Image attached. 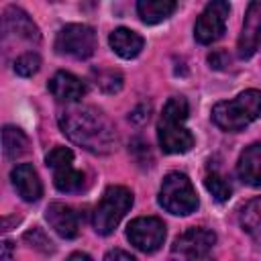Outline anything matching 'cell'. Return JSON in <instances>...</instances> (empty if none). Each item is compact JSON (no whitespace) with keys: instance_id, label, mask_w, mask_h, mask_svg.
<instances>
[{"instance_id":"cell-1","label":"cell","mask_w":261,"mask_h":261,"mask_svg":"<svg viewBox=\"0 0 261 261\" xmlns=\"http://www.w3.org/2000/svg\"><path fill=\"white\" fill-rule=\"evenodd\" d=\"M59 128L71 143L96 155L110 153L116 145V133L112 122L102 110L94 106H67L59 114Z\"/></svg>"},{"instance_id":"cell-2","label":"cell","mask_w":261,"mask_h":261,"mask_svg":"<svg viewBox=\"0 0 261 261\" xmlns=\"http://www.w3.org/2000/svg\"><path fill=\"white\" fill-rule=\"evenodd\" d=\"M188 112H190L188 100L181 96H171L165 102L157 124V139L163 153L179 155L194 147V135L184 126Z\"/></svg>"},{"instance_id":"cell-3","label":"cell","mask_w":261,"mask_h":261,"mask_svg":"<svg viewBox=\"0 0 261 261\" xmlns=\"http://www.w3.org/2000/svg\"><path fill=\"white\" fill-rule=\"evenodd\" d=\"M259 116H261L259 90H245L234 100L218 102L212 108V122L226 133H239Z\"/></svg>"},{"instance_id":"cell-4","label":"cell","mask_w":261,"mask_h":261,"mask_svg":"<svg viewBox=\"0 0 261 261\" xmlns=\"http://www.w3.org/2000/svg\"><path fill=\"white\" fill-rule=\"evenodd\" d=\"M133 206V192L124 186H110L92 214V224L98 234H112L124 214Z\"/></svg>"},{"instance_id":"cell-5","label":"cell","mask_w":261,"mask_h":261,"mask_svg":"<svg viewBox=\"0 0 261 261\" xmlns=\"http://www.w3.org/2000/svg\"><path fill=\"white\" fill-rule=\"evenodd\" d=\"M159 204L171 214L188 216L196 212L200 202H198V196H196V190L190 177L186 173L171 171L163 177V184L159 190Z\"/></svg>"},{"instance_id":"cell-6","label":"cell","mask_w":261,"mask_h":261,"mask_svg":"<svg viewBox=\"0 0 261 261\" xmlns=\"http://www.w3.org/2000/svg\"><path fill=\"white\" fill-rule=\"evenodd\" d=\"M98 45L96 33L88 24H65L55 37V51L73 59H88L94 55Z\"/></svg>"},{"instance_id":"cell-7","label":"cell","mask_w":261,"mask_h":261,"mask_svg":"<svg viewBox=\"0 0 261 261\" xmlns=\"http://www.w3.org/2000/svg\"><path fill=\"white\" fill-rule=\"evenodd\" d=\"M216 243V234L204 226H192L181 232L171 245V261H200Z\"/></svg>"},{"instance_id":"cell-8","label":"cell","mask_w":261,"mask_h":261,"mask_svg":"<svg viewBox=\"0 0 261 261\" xmlns=\"http://www.w3.org/2000/svg\"><path fill=\"white\" fill-rule=\"evenodd\" d=\"M126 239L143 253H155L165 241V224L157 216H139L126 226Z\"/></svg>"},{"instance_id":"cell-9","label":"cell","mask_w":261,"mask_h":261,"mask_svg":"<svg viewBox=\"0 0 261 261\" xmlns=\"http://www.w3.org/2000/svg\"><path fill=\"white\" fill-rule=\"evenodd\" d=\"M228 12H230L228 2H222V0L208 2L206 8L202 10V14L198 16L196 24H194L196 41L202 43V45H210V43L218 41L222 37V33H224Z\"/></svg>"},{"instance_id":"cell-10","label":"cell","mask_w":261,"mask_h":261,"mask_svg":"<svg viewBox=\"0 0 261 261\" xmlns=\"http://www.w3.org/2000/svg\"><path fill=\"white\" fill-rule=\"evenodd\" d=\"M24 41V43H39L41 33L39 27L33 22V18L18 6H8L2 14V43L8 47L12 41Z\"/></svg>"},{"instance_id":"cell-11","label":"cell","mask_w":261,"mask_h":261,"mask_svg":"<svg viewBox=\"0 0 261 261\" xmlns=\"http://www.w3.org/2000/svg\"><path fill=\"white\" fill-rule=\"evenodd\" d=\"M259 39H261V2H251L247 6L245 20H243V27H241V35H239V41H237L239 57L249 59L257 51Z\"/></svg>"},{"instance_id":"cell-12","label":"cell","mask_w":261,"mask_h":261,"mask_svg":"<svg viewBox=\"0 0 261 261\" xmlns=\"http://www.w3.org/2000/svg\"><path fill=\"white\" fill-rule=\"evenodd\" d=\"M45 220L63 239H73L80 232V218L75 210L61 202H51L45 210Z\"/></svg>"},{"instance_id":"cell-13","label":"cell","mask_w":261,"mask_h":261,"mask_svg":"<svg viewBox=\"0 0 261 261\" xmlns=\"http://www.w3.org/2000/svg\"><path fill=\"white\" fill-rule=\"evenodd\" d=\"M10 179H12L16 194L24 202H37L43 196V184L39 179L37 169L31 163H18L10 171Z\"/></svg>"},{"instance_id":"cell-14","label":"cell","mask_w":261,"mask_h":261,"mask_svg":"<svg viewBox=\"0 0 261 261\" xmlns=\"http://www.w3.org/2000/svg\"><path fill=\"white\" fill-rule=\"evenodd\" d=\"M49 92L55 100L71 104V102H77L86 94V84L69 71H57L49 80Z\"/></svg>"},{"instance_id":"cell-15","label":"cell","mask_w":261,"mask_h":261,"mask_svg":"<svg viewBox=\"0 0 261 261\" xmlns=\"http://www.w3.org/2000/svg\"><path fill=\"white\" fill-rule=\"evenodd\" d=\"M237 175L247 186H261V143H253L241 153Z\"/></svg>"},{"instance_id":"cell-16","label":"cell","mask_w":261,"mask_h":261,"mask_svg":"<svg viewBox=\"0 0 261 261\" xmlns=\"http://www.w3.org/2000/svg\"><path fill=\"white\" fill-rule=\"evenodd\" d=\"M108 43H110L112 51H114L116 55H120L122 59H133V57H137V55L143 51V47H145V39H143L139 33H135V31H130V29H124V27L114 29V31L110 33V37H108Z\"/></svg>"},{"instance_id":"cell-17","label":"cell","mask_w":261,"mask_h":261,"mask_svg":"<svg viewBox=\"0 0 261 261\" xmlns=\"http://www.w3.org/2000/svg\"><path fill=\"white\" fill-rule=\"evenodd\" d=\"M177 4L173 0H139L137 2V14L147 24H157L173 14Z\"/></svg>"},{"instance_id":"cell-18","label":"cell","mask_w":261,"mask_h":261,"mask_svg":"<svg viewBox=\"0 0 261 261\" xmlns=\"http://www.w3.org/2000/svg\"><path fill=\"white\" fill-rule=\"evenodd\" d=\"M239 222H241V228H243L255 243H261V196L249 200V202L241 208Z\"/></svg>"},{"instance_id":"cell-19","label":"cell","mask_w":261,"mask_h":261,"mask_svg":"<svg viewBox=\"0 0 261 261\" xmlns=\"http://www.w3.org/2000/svg\"><path fill=\"white\" fill-rule=\"evenodd\" d=\"M2 149L8 159H16L29 151V137L12 124H6L2 128Z\"/></svg>"},{"instance_id":"cell-20","label":"cell","mask_w":261,"mask_h":261,"mask_svg":"<svg viewBox=\"0 0 261 261\" xmlns=\"http://www.w3.org/2000/svg\"><path fill=\"white\" fill-rule=\"evenodd\" d=\"M84 181H86L84 173L77 171V169L73 167V163L63 165V167H59V169H53V184H55V188H57L59 192H63V194L80 192V190L84 188Z\"/></svg>"},{"instance_id":"cell-21","label":"cell","mask_w":261,"mask_h":261,"mask_svg":"<svg viewBox=\"0 0 261 261\" xmlns=\"http://www.w3.org/2000/svg\"><path fill=\"white\" fill-rule=\"evenodd\" d=\"M204 186H206V190L212 194V198H214L216 202H226V200L230 198V194H232L230 184H228L220 173H216V171H212V173L206 175Z\"/></svg>"},{"instance_id":"cell-22","label":"cell","mask_w":261,"mask_h":261,"mask_svg":"<svg viewBox=\"0 0 261 261\" xmlns=\"http://www.w3.org/2000/svg\"><path fill=\"white\" fill-rule=\"evenodd\" d=\"M41 67V57L35 51H24L14 59V71L20 77H31L39 71Z\"/></svg>"},{"instance_id":"cell-23","label":"cell","mask_w":261,"mask_h":261,"mask_svg":"<svg viewBox=\"0 0 261 261\" xmlns=\"http://www.w3.org/2000/svg\"><path fill=\"white\" fill-rule=\"evenodd\" d=\"M96 86L106 94H114L122 88V75L114 69H100L96 71Z\"/></svg>"},{"instance_id":"cell-24","label":"cell","mask_w":261,"mask_h":261,"mask_svg":"<svg viewBox=\"0 0 261 261\" xmlns=\"http://www.w3.org/2000/svg\"><path fill=\"white\" fill-rule=\"evenodd\" d=\"M45 163L51 167V169H59L63 165H69L73 163V151L67 149V147H53L47 157H45Z\"/></svg>"},{"instance_id":"cell-25","label":"cell","mask_w":261,"mask_h":261,"mask_svg":"<svg viewBox=\"0 0 261 261\" xmlns=\"http://www.w3.org/2000/svg\"><path fill=\"white\" fill-rule=\"evenodd\" d=\"M24 241H29L31 247H35V249H39V251H43V253H51V251H53V243L49 241V237H45V232H43L41 228L29 230V232L24 234Z\"/></svg>"},{"instance_id":"cell-26","label":"cell","mask_w":261,"mask_h":261,"mask_svg":"<svg viewBox=\"0 0 261 261\" xmlns=\"http://www.w3.org/2000/svg\"><path fill=\"white\" fill-rule=\"evenodd\" d=\"M104 261H137V259L130 253L122 251V249H112L104 255Z\"/></svg>"},{"instance_id":"cell-27","label":"cell","mask_w":261,"mask_h":261,"mask_svg":"<svg viewBox=\"0 0 261 261\" xmlns=\"http://www.w3.org/2000/svg\"><path fill=\"white\" fill-rule=\"evenodd\" d=\"M12 243L10 241H4L2 243V261H12Z\"/></svg>"},{"instance_id":"cell-28","label":"cell","mask_w":261,"mask_h":261,"mask_svg":"<svg viewBox=\"0 0 261 261\" xmlns=\"http://www.w3.org/2000/svg\"><path fill=\"white\" fill-rule=\"evenodd\" d=\"M65 261H92V257L86 255V253H71Z\"/></svg>"}]
</instances>
